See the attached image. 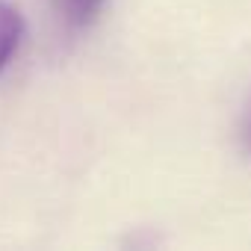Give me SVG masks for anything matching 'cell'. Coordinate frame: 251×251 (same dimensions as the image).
Listing matches in <instances>:
<instances>
[{"instance_id": "6da1fadb", "label": "cell", "mask_w": 251, "mask_h": 251, "mask_svg": "<svg viewBox=\"0 0 251 251\" xmlns=\"http://www.w3.org/2000/svg\"><path fill=\"white\" fill-rule=\"evenodd\" d=\"M21 36H24V21H21L18 9L12 3H6V0H0V71L15 56Z\"/></svg>"}, {"instance_id": "7a4b0ae2", "label": "cell", "mask_w": 251, "mask_h": 251, "mask_svg": "<svg viewBox=\"0 0 251 251\" xmlns=\"http://www.w3.org/2000/svg\"><path fill=\"white\" fill-rule=\"evenodd\" d=\"M103 3L106 0H56V12L71 30H83L100 15Z\"/></svg>"}]
</instances>
